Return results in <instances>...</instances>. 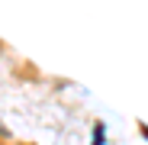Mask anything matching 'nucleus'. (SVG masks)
I'll return each mask as SVG.
<instances>
[{"instance_id":"1","label":"nucleus","mask_w":148,"mask_h":145,"mask_svg":"<svg viewBox=\"0 0 148 145\" xmlns=\"http://www.w3.org/2000/svg\"><path fill=\"white\" fill-rule=\"evenodd\" d=\"M103 142H106V126L97 123V132H93V142H90V145H103Z\"/></svg>"}]
</instances>
